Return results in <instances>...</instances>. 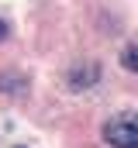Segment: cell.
I'll list each match as a JSON object with an SVG mask.
<instances>
[{"instance_id":"1","label":"cell","mask_w":138,"mask_h":148,"mask_svg":"<svg viewBox=\"0 0 138 148\" xmlns=\"http://www.w3.org/2000/svg\"><path fill=\"white\" fill-rule=\"evenodd\" d=\"M100 138L110 148H138V110H124L100 127Z\"/></svg>"},{"instance_id":"2","label":"cell","mask_w":138,"mask_h":148,"mask_svg":"<svg viewBox=\"0 0 138 148\" xmlns=\"http://www.w3.org/2000/svg\"><path fill=\"white\" fill-rule=\"evenodd\" d=\"M97 79H100V66H97V62L76 66V69L69 73V90H76V93H79V90H90Z\"/></svg>"},{"instance_id":"3","label":"cell","mask_w":138,"mask_h":148,"mask_svg":"<svg viewBox=\"0 0 138 148\" xmlns=\"http://www.w3.org/2000/svg\"><path fill=\"white\" fill-rule=\"evenodd\" d=\"M117 59H121V66H124L128 73H135V76H138V41H131V45H124Z\"/></svg>"},{"instance_id":"4","label":"cell","mask_w":138,"mask_h":148,"mask_svg":"<svg viewBox=\"0 0 138 148\" xmlns=\"http://www.w3.org/2000/svg\"><path fill=\"white\" fill-rule=\"evenodd\" d=\"M3 38H7V24L0 21V41H3Z\"/></svg>"},{"instance_id":"5","label":"cell","mask_w":138,"mask_h":148,"mask_svg":"<svg viewBox=\"0 0 138 148\" xmlns=\"http://www.w3.org/2000/svg\"><path fill=\"white\" fill-rule=\"evenodd\" d=\"M17 148H21V145H17Z\"/></svg>"}]
</instances>
